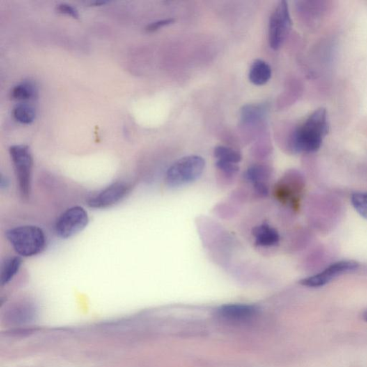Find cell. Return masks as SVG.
<instances>
[{
	"instance_id": "15",
	"label": "cell",
	"mask_w": 367,
	"mask_h": 367,
	"mask_svg": "<svg viewBox=\"0 0 367 367\" xmlns=\"http://www.w3.org/2000/svg\"><path fill=\"white\" fill-rule=\"evenodd\" d=\"M12 116L19 123L30 124L34 121L36 112L33 106L27 103H20L13 108Z\"/></svg>"
},
{
	"instance_id": "17",
	"label": "cell",
	"mask_w": 367,
	"mask_h": 367,
	"mask_svg": "<svg viewBox=\"0 0 367 367\" xmlns=\"http://www.w3.org/2000/svg\"><path fill=\"white\" fill-rule=\"evenodd\" d=\"M214 154L217 161H224V162L237 164L242 159V156L237 151L228 146L216 147L214 149Z\"/></svg>"
},
{
	"instance_id": "23",
	"label": "cell",
	"mask_w": 367,
	"mask_h": 367,
	"mask_svg": "<svg viewBox=\"0 0 367 367\" xmlns=\"http://www.w3.org/2000/svg\"><path fill=\"white\" fill-rule=\"evenodd\" d=\"M362 319L363 321L367 322V309L366 311H363V313H362Z\"/></svg>"
},
{
	"instance_id": "12",
	"label": "cell",
	"mask_w": 367,
	"mask_h": 367,
	"mask_svg": "<svg viewBox=\"0 0 367 367\" xmlns=\"http://www.w3.org/2000/svg\"><path fill=\"white\" fill-rule=\"evenodd\" d=\"M272 75L270 65L262 60H255L252 64L249 72V79L256 86H262L267 83Z\"/></svg>"
},
{
	"instance_id": "20",
	"label": "cell",
	"mask_w": 367,
	"mask_h": 367,
	"mask_svg": "<svg viewBox=\"0 0 367 367\" xmlns=\"http://www.w3.org/2000/svg\"><path fill=\"white\" fill-rule=\"evenodd\" d=\"M56 9L58 12L63 14V15L70 16L75 19H78L79 17V11L76 10V8L67 3H61V4L57 5Z\"/></svg>"
},
{
	"instance_id": "10",
	"label": "cell",
	"mask_w": 367,
	"mask_h": 367,
	"mask_svg": "<svg viewBox=\"0 0 367 367\" xmlns=\"http://www.w3.org/2000/svg\"><path fill=\"white\" fill-rule=\"evenodd\" d=\"M270 171L262 165H254L248 169L246 178L252 182L255 189L262 195H266L268 192L265 181L268 180Z\"/></svg>"
},
{
	"instance_id": "4",
	"label": "cell",
	"mask_w": 367,
	"mask_h": 367,
	"mask_svg": "<svg viewBox=\"0 0 367 367\" xmlns=\"http://www.w3.org/2000/svg\"><path fill=\"white\" fill-rule=\"evenodd\" d=\"M205 166V161L200 156L181 158L168 169L165 180L169 187L185 185L198 180L203 174Z\"/></svg>"
},
{
	"instance_id": "22",
	"label": "cell",
	"mask_w": 367,
	"mask_h": 367,
	"mask_svg": "<svg viewBox=\"0 0 367 367\" xmlns=\"http://www.w3.org/2000/svg\"><path fill=\"white\" fill-rule=\"evenodd\" d=\"M174 22H175V19L172 18L161 19V20L157 21V22L150 23V25L147 26L146 30L148 32H154L156 30L160 29L162 27L168 26V25L172 24Z\"/></svg>"
},
{
	"instance_id": "2",
	"label": "cell",
	"mask_w": 367,
	"mask_h": 367,
	"mask_svg": "<svg viewBox=\"0 0 367 367\" xmlns=\"http://www.w3.org/2000/svg\"><path fill=\"white\" fill-rule=\"evenodd\" d=\"M5 236L14 251L23 258L40 254L47 246L45 232L35 225H20L9 229Z\"/></svg>"
},
{
	"instance_id": "16",
	"label": "cell",
	"mask_w": 367,
	"mask_h": 367,
	"mask_svg": "<svg viewBox=\"0 0 367 367\" xmlns=\"http://www.w3.org/2000/svg\"><path fill=\"white\" fill-rule=\"evenodd\" d=\"M267 110V106L261 104L244 106L241 110V118L244 123H255L265 117Z\"/></svg>"
},
{
	"instance_id": "13",
	"label": "cell",
	"mask_w": 367,
	"mask_h": 367,
	"mask_svg": "<svg viewBox=\"0 0 367 367\" xmlns=\"http://www.w3.org/2000/svg\"><path fill=\"white\" fill-rule=\"evenodd\" d=\"M22 265L21 257L13 256L7 259L3 264L0 274V281L2 285L8 284L18 274Z\"/></svg>"
},
{
	"instance_id": "18",
	"label": "cell",
	"mask_w": 367,
	"mask_h": 367,
	"mask_svg": "<svg viewBox=\"0 0 367 367\" xmlns=\"http://www.w3.org/2000/svg\"><path fill=\"white\" fill-rule=\"evenodd\" d=\"M35 311L34 308L30 304H22L12 310L10 316L13 319V322H26L33 318Z\"/></svg>"
},
{
	"instance_id": "3",
	"label": "cell",
	"mask_w": 367,
	"mask_h": 367,
	"mask_svg": "<svg viewBox=\"0 0 367 367\" xmlns=\"http://www.w3.org/2000/svg\"><path fill=\"white\" fill-rule=\"evenodd\" d=\"M14 171L19 195L28 200L32 193L33 159L30 148L26 145H14L10 148Z\"/></svg>"
},
{
	"instance_id": "8",
	"label": "cell",
	"mask_w": 367,
	"mask_h": 367,
	"mask_svg": "<svg viewBox=\"0 0 367 367\" xmlns=\"http://www.w3.org/2000/svg\"><path fill=\"white\" fill-rule=\"evenodd\" d=\"M359 267V263L354 260H341L331 264L325 270L314 276L300 281L301 285L309 288H319L329 283L333 278L347 273L352 272Z\"/></svg>"
},
{
	"instance_id": "19",
	"label": "cell",
	"mask_w": 367,
	"mask_h": 367,
	"mask_svg": "<svg viewBox=\"0 0 367 367\" xmlns=\"http://www.w3.org/2000/svg\"><path fill=\"white\" fill-rule=\"evenodd\" d=\"M351 200L356 212L367 219V192L354 193Z\"/></svg>"
},
{
	"instance_id": "14",
	"label": "cell",
	"mask_w": 367,
	"mask_h": 367,
	"mask_svg": "<svg viewBox=\"0 0 367 367\" xmlns=\"http://www.w3.org/2000/svg\"><path fill=\"white\" fill-rule=\"evenodd\" d=\"M37 94L38 88L32 81H23L14 86L11 90L12 99L21 102L32 100L37 96Z\"/></svg>"
},
{
	"instance_id": "5",
	"label": "cell",
	"mask_w": 367,
	"mask_h": 367,
	"mask_svg": "<svg viewBox=\"0 0 367 367\" xmlns=\"http://www.w3.org/2000/svg\"><path fill=\"white\" fill-rule=\"evenodd\" d=\"M88 223L89 216L83 207H71L64 211L57 219L55 232L60 238H70L83 231Z\"/></svg>"
},
{
	"instance_id": "7",
	"label": "cell",
	"mask_w": 367,
	"mask_h": 367,
	"mask_svg": "<svg viewBox=\"0 0 367 367\" xmlns=\"http://www.w3.org/2000/svg\"><path fill=\"white\" fill-rule=\"evenodd\" d=\"M291 25L288 3L281 1L273 12L269 22V42L273 49L281 47L288 36Z\"/></svg>"
},
{
	"instance_id": "1",
	"label": "cell",
	"mask_w": 367,
	"mask_h": 367,
	"mask_svg": "<svg viewBox=\"0 0 367 367\" xmlns=\"http://www.w3.org/2000/svg\"><path fill=\"white\" fill-rule=\"evenodd\" d=\"M329 131L328 113L319 108L294 131L291 146L298 152H315L322 146L324 138Z\"/></svg>"
},
{
	"instance_id": "21",
	"label": "cell",
	"mask_w": 367,
	"mask_h": 367,
	"mask_svg": "<svg viewBox=\"0 0 367 367\" xmlns=\"http://www.w3.org/2000/svg\"><path fill=\"white\" fill-rule=\"evenodd\" d=\"M217 166L222 171L225 172V173L234 174L237 173L239 170L238 166L236 164H232V163L224 162V161H217Z\"/></svg>"
},
{
	"instance_id": "9",
	"label": "cell",
	"mask_w": 367,
	"mask_h": 367,
	"mask_svg": "<svg viewBox=\"0 0 367 367\" xmlns=\"http://www.w3.org/2000/svg\"><path fill=\"white\" fill-rule=\"evenodd\" d=\"M258 308L253 305L226 304L217 310L218 314L224 318L233 320H242L252 318L258 313Z\"/></svg>"
},
{
	"instance_id": "11",
	"label": "cell",
	"mask_w": 367,
	"mask_h": 367,
	"mask_svg": "<svg viewBox=\"0 0 367 367\" xmlns=\"http://www.w3.org/2000/svg\"><path fill=\"white\" fill-rule=\"evenodd\" d=\"M253 235L257 246L269 247L279 242V234L276 229L267 224H262L253 229Z\"/></svg>"
},
{
	"instance_id": "6",
	"label": "cell",
	"mask_w": 367,
	"mask_h": 367,
	"mask_svg": "<svg viewBox=\"0 0 367 367\" xmlns=\"http://www.w3.org/2000/svg\"><path fill=\"white\" fill-rule=\"evenodd\" d=\"M132 184L126 181H117L88 198L90 208L107 209L120 203L130 194Z\"/></svg>"
}]
</instances>
